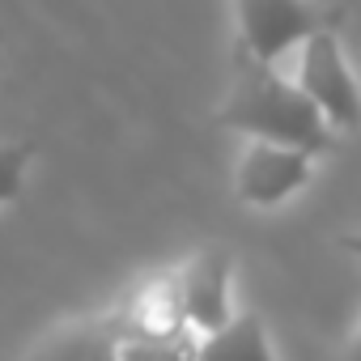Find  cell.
<instances>
[{"mask_svg": "<svg viewBox=\"0 0 361 361\" xmlns=\"http://www.w3.org/2000/svg\"><path fill=\"white\" fill-rule=\"evenodd\" d=\"M111 323H115V314H111ZM111 357L115 361H196V336H192V327L174 331V336H132L115 323Z\"/></svg>", "mask_w": 361, "mask_h": 361, "instance_id": "ba28073f", "label": "cell"}, {"mask_svg": "<svg viewBox=\"0 0 361 361\" xmlns=\"http://www.w3.org/2000/svg\"><path fill=\"white\" fill-rule=\"evenodd\" d=\"M111 336H115V323L111 314L106 319H94V323H81V327H68L60 336H51L35 361H115L111 357Z\"/></svg>", "mask_w": 361, "mask_h": 361, "instance_id": "9c48e42d", "label": "cell"}, {"mask_svg": "<svg viewBox=\"0 0 361 361\" xmlns=\"http://www.w3.org/2000/svg\"><path fill=\"white\" fill-rule=\"evenodd\" d=\"M217 123L247 132L251 140H276V145L306 149L310 157L336 149V132L319 115V106L293 81H285L272 60H255L238 39H234L230 90L217 111Z\"/></svg>", "mask_w": 361, "mask_h": 361, "instance_id": "6da1fadb", "label": "cell"}, {"mask_svg": "<svg viewBox=\"0 0 361 361\" xmlns=\"http://www.w3.org/2000/svg\"><path fill=\"white\" fill-rule=\"evenodd\" d=\"M230 276H234V251L230 247H204L174 272L178 302H183V319H188V327L196 336L217 331L234 314Z\"/></svg>", "mask_w": 361, "mask_h": 361, "instance_id": "5b68a950", "label": "cell"}, {"mask_svg": "<svg viewBox=\"0 0 361 361\" xmlns=\"http://www.w3.org/2000/svg\"><path fill=\"white\" fill-rule=\"evenodd\" d=\"M302 56H298V90L319 106V115L331 123V128H357L361 119V98H357V81L340 56V39H336V26H323V30H310L302 43Z\"/></svg>", "mask_w": 361, "mask_h": 361, "instance_id": "3957f363", "label": "cell"}, {"mask_svg": "<svg viewBox=\"0 0 361 361\" xmlns=\"http://www.w3.org/2000/svg\"><path fill=\"white\" fill-rule=\"evenodd\" d=\"M30 153H35L30 140H22V145H18V140H13V145H0V204H9V200L22 196Z\"/></svg>", "mask_w": 361, "mask_h": 361, "instance_id": "30bf717a", "label": "cell"}, {"mask_svg": "<svg viewBox=\"0 0 361 361\" xmlns=\"http://www.w3.org/2000/svg\"><path fill=\"white\" fill-rule=\"evenodd\" d=\"M234 9H238V43L255 60L272 64L276 56L298 47L310 30L340 26V9L314 5V0H234Z\"/></svg>", "mask_w": 361, "mask_h": 361, "instance_id": "7a4b0ae2", "label": "cell"}, {"mask_svg": "<svg viewBox=\"0 0 361 361\" xmlns=\"http://www.w3.org/2000/svg\"><path fill=\"white\" fill-rule=\"evenodd\" d=\"M196 361H276L255 310H234L217 331L196 336Z\"/></svg>", "mask_w": 361, "mask_h": 361, "instance_id": "52a82bcc", "label": "cell"}, {"mask_svg": "<svg viewBox=\"0 0 361 361\" xmlns=\"http://www.w3.org/2000/svg\"><path fill=\"white\" fill-rule=\"evenodd\" d=\"M306 183H310V153L276 140H251L234 170L238 200L255 209H276Z\"/></svg>", "mask_w": 361, "mask_h": 361, "instance_id": "277c9868", "label": "cell"}, {"mask_svg": "<svg viewBox=\"0 0 361 361\" xmlns=\"http://www.w3.org/2000/svg\"><path fill=\"white\" fill-rule=\"evenodd\" d=\"M115 323L132 336H174L183 331L188 319H183V302H178V281L174 272H161V276H149L119 310H115Z\"/></svg>", "mask_w": 361, "mask_h": 361, "instance_id": "8992f818", "label": "cell"}]
</instances>
